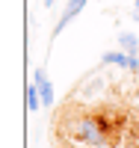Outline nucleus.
Instances as JSON below:
<instances>
[{"label": "nucleus", "mask_w": 139, "mask_h": 148, "mask_svg": "<svg viewBox=\"0 0 139 148\" xmlns=\"http://www.w3.org/2000/svg\"><path fill=\"white\" fill-rule=\"evenodd\" d=\"M127 130V116L116 107H62L56 133L83 148H112Z\"/></svg>", "instance_id": "1"}, {"label": "nucleus", "mask_w": 139, "mask_h": 148, "mask_svg": "<svg viewBox=\"0 0 139 148\" xmlns=\"http://www.w3.org/2000/svg\"><path fill=\"white\" fill-rule=\"evenodd\" d=\"M33 83L39 86L42 104H45V107H53V83H50V77H47L45 68H36V71H33Z\"/></svg>", "instance_id": "2"}, {"label": "nucleus", "mask_w": 139, "mask_h": 148, "mask_svg": "<svg viewBox=\"0 0 139 148\" xmlns=\"http://www.w3.org/2000/svg\"><path fill=\"white\" fill-rule=\"evenodd\" d=\"M86 3H89V0H68V6H65V12H62V18L56 21V27H53V36H59L62 30H65L68 24H71V21L86 9Z\"/></svg>", "instance_id": "3"}, {"label": "nucleus", "mask_w": 139, "mask_h": 148, "mask_svg": "<svg viewBox=\"0 0 139 148\" xmlns=\"http://www.w3.org/2000/svg\"><path fill=\"white\" fill-rule=\"evenodd\" d=\"M118 47L127 51V53H133V56H139V39H136L133 33H127V30L118 33Z\"/></svg>", "instance_id": "4"}, {"label": "nucleus", "mask_w": 139, "mask_h": 148, "mask_svg": "<svg viewBox=\"0 0 139 148\" xmlns=\"http://www.w3.org/2000/svg\"><path fill=\"white\" fill-rule=\"evenodd\" d=\"M39 107H45L42 104V95H39V86L30 83L27 86V110H30V113H39Z\"/></svg>", "instance_id": "5"}, {"label": "nucleus", "mask_w": 139, "mask_h": 148, "mask_svg": "<svg viewBox=\"0 0 139 148\" xmlns=\"http://www.w3.org/2000/svg\"><path fill=\"white\" fill-rule=\"evenodd\" d=\"M133 18L139 21V0H133Z\"/></svg>", "instance_id": "6"}, {"label": "nucleus", "mask_w": 139, "mask_h": 148, "mask_svg": "<svg viewBox=\"0 0 139 148\" xmlns=\"http://www.w3.org/2000/svg\"><path fill=\"white\" fill-rule=\"evenodd\" d=\"M65 148H83V145H74V142H68V145H65Z\"/></svg>", "instance_id": "7"}, {"label": "nucleus", "mask_w": 139, "mask_h": 148, "mask_svg": "<svg viewBox=\"0 0 139 148\" xmlns=\"http://www.w3.org/2000/svg\"><path fill=\"white\" fill-rule=\"evenodd\" d=\"M45 6H47V9H50V6H53V0H45Z\"/></svg>", "instance_id": "8"}]
</instances>
